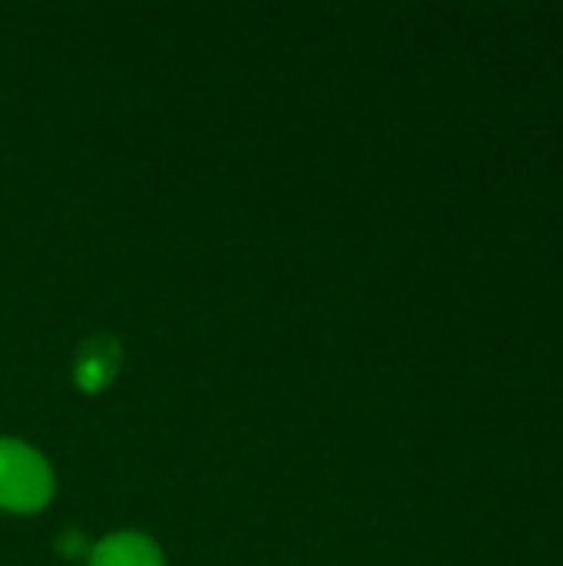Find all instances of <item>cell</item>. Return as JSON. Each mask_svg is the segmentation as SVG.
I'll use <instances>...</instances> for the list:
<instances>
[{
	"mask_svg": "<svg viewBox=\"0 0 563 566\" xmlns=\"http://www.w3.org/2000/svg\"><path fill=\"white\" fill-rule=\"evenodd\" d=\"M53 497V471L40 451L23 441H0V511L37 514Z\"/></svg>",
	"mask_w": 563,
	"mask_h": 566,
	"instance_id": "6da1fadb",
	"label": "cell"
},
{
	"mask_svg": "<svg viewBox=\"0 0 563 566\" xmlns=\"http://www.w3.org/2000/svg\"><path fill=\"white\" fill-rule=\"evenodd\" d=\"M56 547H60V554H63V557H70V560H80L83 554L90 557L86 541H83V534H76V531H66V534L56 541Z\"/></svg>",
	"mask_w": 563,
	"mask_h": 566,
	"instance_id": "277c9868",
	"label": "cell"
},
{
	"mask_svg": "<svg viewBox=\"0 0 563 566\" xmlns=\"http://www.w3.org/2000/svg\"><path fill=\"white\" fill-rule=\"evenodd\" d=\"M119 368V345L116 338L110 335H100V338H90L80 355H76V385L83 391H100L103 385L113 381Z\"/></svg>",
	"mask_w": 563,
	"mask_h": 566,
	"instance_id": "3957f363",
	"label": "cell"
},
{
	"mask_svg": "<svg viewBox=\"0 0 563 566\" xmlns=\"http://www.w3.org/2000/svg\"><path fill=\"white\" fill-rule=\"evenodd\" d=\"M90 566H163V551L156 541L136 531L113 534L90 551Z\"/></svg>",
	"mask_w": 563,
	"mask_h": 566,
	"instance_id": "7a4b0ae2",
	"label": "cell"
}]
</instances>
